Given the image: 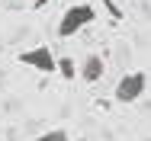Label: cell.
Listing matches in <instances>:
<instances>
[{"instance_id": "1", "label": "cell", "mask_w": 151, "mask_h": 141, "mask_svg": "<svg viewBox=\"0 0 151 141\" xmlns=\"http://www.w3.org/2000/svg\"><path fill=\"white\" fill-rule=\"evenodd\" d=\"M93 19H96V10H93L90 3H74V6H68V10L61 13L58 35L61 39H71V35H77L84 26H90Z\"/></svg>"}, {"instance_id": "2", "label": "cell", "mask_w": 151, "mask_h": 141, "mask_svg": "<svg viewBox=\"0 0 151 141\" xmlns=\"http://www.w3.org/2000/svg\"><path fill=\"white\" fill-rule=\"evenodd\" d=\"M145 90H148V74L145 71H132V74L119 77V84L113 90V99L122 103V106H129V103H138L145 96Z\"/></svg>"}, {"instance_id": "3", "label": "cell", "mask_w": 151, "mask_h": 141, "mask_svg": "<svg viewBox=\"0 0 151 141\" xmlns=\"http://www.w3.org/2000/svg\"><path fill=\"white\" fill-rule=\"evenodd\" d=\"M19 61L29 64V67H35L39 74H55V52L48 45H35L29 52H19Z\"/></svg>"}, {"instance_id": "4", "label": "cell", "mask_w": 151, "mask_h": 141, "mask_svg": "<svg viewBox=\"0 0 151 141\" xmlns=\"http://www.w3.org/2000/svg\"><path fill=\"white\" fill-rule=\"evenodd\" d=\"M77 74H81L84 84H96V80H103V74H106V61H103L100 55H87Z\"/></svg>"}, {"instance_id": "5", "label": "cell", "mask_w": 151, "mask_h": 141, "mask_svg": "<svg viewBox=\"0 0 151 141\" xmlns=\"http://www.w3.org/2000/svg\"><path fill=\"white\" fill-rule=\"evenodd\" d=\"M55 74L61 80H74L77 77V61L74 58H55Z\"/></svg>"}, {"instance_id": "6", "label": "cell", "mask_w": 151, "mask_h": 141, "mask_svg": "<svg viewBox=\"0 0 151 141\" xmlns=\"http://www.w3.org/2000/svg\"><path fill=\"white\" fill-rule=\"evenodd\" d=\"M32 141H71V138H68L64 128H52V132H45V135H39V138H32Z\"/></svg>"}, {"instance_id": "7", "label": "cell", "mask_w": 151, "mask_h": 141, "mask_svg": "<svg viewBox=\"0 0 151 141\" xmlns=\"http://www.w3.org/2000/svg\"><path fill=\"white\" fill-rule=\"evenodd\" d=\"M103 6L109 10V16H113V19H122V10L116 6V0H103Z\"/></svg>"}]
</instances>
